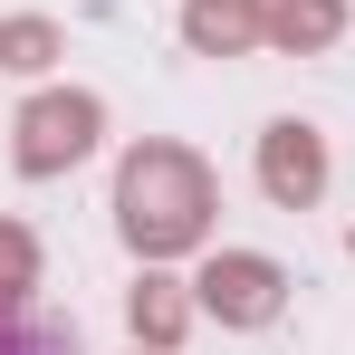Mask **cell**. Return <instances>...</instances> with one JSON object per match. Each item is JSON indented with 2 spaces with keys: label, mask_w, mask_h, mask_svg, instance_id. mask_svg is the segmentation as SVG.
I'll return each mask as SVG.
<instances>
[{
  "label": "cell",
  "mask_w": 355,
  "mask_h": 355,
  "mask_svg": "<svg viewBox=\"0 0 355 355\" xmlns=\"http://www.w3.org/2000/svg\"><path fill=\"white\" fill-rule=\"evenodd\" d=\"M0 355H67V336L49 317H19V307H0Z\"/></svg>",
  "instance_id": "1"
}]
</instances>
